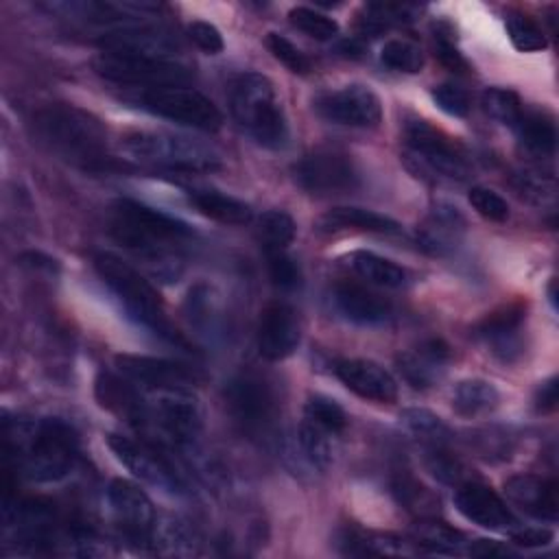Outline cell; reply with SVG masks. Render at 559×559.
Returning a JSON list of instances; mask_svg holds the SVG:
<instances>
[{"instance_id": "1", "label": "cell", "mask_w": 559, "mask_h": 559, "mask_svg": "<svg viewBox=\"0 0 559 559\" xmlns=\"http://www.w3.org/2000/svg\"><path fill=\"white\" fill-rule=\"evenodd\" d=\"M109 231L116 242L144 258L155 275L166 277L179 275L181 251L192 238V231L183 221L131 199L114 203Z\"/></svg>"}, {"instance_id": "2", "label": "cell", "mask_w": 559, "mask_h": 559, "mask_svg": "<svg viewBox=\"0 0 559 559\" xmlns=\"http://www.w3.org/2000/svg\"><path fill=\"white\" fill-rule=\"evenodd\" d=\"M35 131L52 153L83 170L114 166L103 122L76 105L55 103L44 107L35 116Z\"/></svg>"}, {"instance_id": "3", "label": "cell", "mask_w": 559, "mask_h": 559, "mask_svg": "<svg viewBox=\"0 0 559 559\" xmlns=\"http://www.w3.org/2000/svg\"><path fill=\"white\" fill-rule=\"evenodd\" d=\"M7 439L15 441L13 452L17 454L22 476L35 483L66 478L79 459V437L74 428L59 417L39 421L17 419L13 428L7 424Z\"/></svg>"}, {"instance_id": "4", "label": "cell", "mask_w": 559, "mask_h": 559, "mask_svg": "<svg viewBox=\"0 0 559 559\" xmlns=\"http://www.w3.org/2000/svg\"><path fill=\"white\" fill-rule=\"evenodd\" d=\"M94 269L100 275V280L109 286V290L120 299L129 317H133L138 323H142L157 336L166 338L168 343L188 347L183 334L166 317L159 293L138 269H133L129 262L109 251H100L94 255Z\"/></svg>"}, {"instance_id": "5", "label": "cell", "mask_w": 559, "mask_h": 559, "mask_svg": "<svg viewBox=\"0 0 559 559\" xmlns=\"http://www.w3.org/2000/svg\"><path fill=\"white\" fill-rule=\"evenodd\" d=\"M127 159L164 173H212L221 168L214 146L170 131H129L120 142Z\"/></svg>"}, {"instance_id": "6", "label": "cell", "mask_w": 559, "mask_h": 559, "mask_svg": "<svg viewBox=\"0 0 559 559\" xmlns=\"http://www.w3.org/2000/svg\"><path fill=\"white\" fill-rule=\"evenodd\" d=\"M231 114L238 127L264 148H284L288 142V122L284 107L269 76L245 72L231 83Z\"/></svg>"}, {"instance_id": "7", "label": "cell", "mask_w": 559, "mask_h": 559, "mask_svg": "<svg viewBox=\"0 0 559 559\" xmlns=\"http://www.w3.org/2000/svg\"><path fill=\"white\" fill-rule=\"evenodd\" d=\"M225 404L238 430L251 439L269 437L280 417V397L273 382L255 371H238L225 386Z\"/></svg>"}, {"instance_id": "8", "label": "cell", "mask_w": 559, "mask_h": 559, "mask_svg": "<svg viewBox=\"0 0 559 559\" xmlns=\"http://www.w3.org/2000/svg\"><path fill=\"white\" fill-rule=\"evenodd\" d=\"M406 164L417 177L465 181L472 173L463 148L426 120H411L404 127Z\"/></svg>"}, {"instance_id": "9", "label": "cell", "mask_w": 559, "mask_h": 559, "mask_svg": "<svg viewBox=\"0 0 559 559\" xmlns=\"http://www.w3.org/2000/svg\"><path fill=\"white\" fill-rule=\"evenodd\" d=\"M155 428L162 441L177 448L190 445L199 439L203 428L201 404L190 389H166L155 391L153 400L146 402V419L142 428Z\"/></svg>"}, {"instance_id": "10", "label": "cell", "mask_w": 559, "mask_h": 559, "mask_svg": "<svg viewBox=\"0 0 559 559\" xmlns=\"http://www.w3.org/2000/svg\"><path fill=\"white\" fill-rule=\"evenodd\" d=\"M138 103L146 111L190 129L218 131L223 127L221 109L207 96L186 85L142 90V94L138 96Z\"/></svg>"}, {"instance_id": "11", "label": "cell", "mask_w": 559, "mask_h": 559, "mask_svg": "<svg viewBox=\"0 0 559 559\" xmlns=\"http://www.w3.org/2000/svg\"><path fill=\"white\" fill-rule=\"evenodd\" d=\"M92 66L96 74H100L111 83L135 85L144 90L166 87V85H186L192 79V72L183 63L164 61V59L98 52Z\"/></svg>"}, {"instance_id": "12", "label": "cell", "mask_w": 559, "mask_h": 559, "mask_svg": "<svg viewBox=\"0 0 559 559\" xmlns=\"http://www.w3.org/2000/svg\"><path fill=\"white\" fill-rule=\"evenodd\" d=\"M301 190L317 197L343 194L358 186V170L352 157L338 148H314L293 166Z\"/></svg>"}, {"instance_id": "13", "label": "cell", "mask_w": 559, "mask_h": 559, "mask_svg": "<svg viewBox=\"0 0 559 559\" xmlns=\"http://www.w3.org/2000/svg\"><path fill=\"white\" fill-rule=\"evenodd\" d=\"M96 46L100 48V52L164 61H177L181 52V44L170 31L148 24H124L107 31L96 39Z\"/></svg>"}, {"instance_id": "14", "label": "cell", "mask_w": 559, "mask_h": 559, "mask_svg": "<svg viewBox=\"0 0 559 559\" xmlns=\"http://www.w3.org/2000/svg\"><path fill=\"white\" fill-rule=\"evenodd\" d=\"M314 109L330 122L356 129H373L382 120V103L378 94L360 83L323 92L317 96Z\"/></svg>"}, {"instance_id": "15", "label": "cell", "mask_w": 559, "mask_h": 559, "mask_svg": "<svg viewBox=\"0 0 559 559\" xmlns=\"http://www.w3.org/2000/svg\"><path fill=\"white\" fill-rule=\"evenodd\" d=\"M109 511L127 539L148 546L157 513L148 496L127 478H114L107 487Z\"/></svg>"}, {"instance_id": "16", "label": "cell", "mask_w": 559, "mask_h": 559, "mask_svg": "<svg viewBox=\"0 0 559 559\" xmlns=\"http://www.w3.org/2000/svg\"><path fill=\"white\" fill-rule=\"evenodd\" d=\"M107 445L114 452V456L142 483L170 493L181 491V480L175 474V469L148 443L135 441L118 432H109Z\"/></svg>"}, {"instance_id": "17", "label": "cell", "mask_w": 559, "mask_h": 559, "mask_svg": "<svg viewBox=\"0 0 559 559\" xmlns=\"http://www.w3.org/2000/svg\"><path fill=\"white\" fill-rule=\"evenodd\" d=\"M116 367L120 376L131 380L135 386H144L151 391L190 389L199 380L197 371L183 362L142 354H118Z\"/></svg>"}, {"instance_id": "18", "label": "cell", "mask_w": 559, "mask_h": 559, "mask_svg": "<svg viewBox=\"0 0 559 559\" xmlns=\"http://www.w3.org/2000/svg\"><path fill=\"white\" fill-rule=\"evenodd\" d=\"M526 312L522 301H511L489 312L476 328L474 334L489 347V352L502 362H515L524 354V325Z\"/></svg>"}, {"instance_id": "19", "label": "cell", "mask_w": 559, "mask_h": 559, "mask_svg": "<svg viewBox=\"0 0 559 559\" xmlns=\"http://www.w3.org/2000/svg\"><path fill=\"white\" fill-rule=\"evenodd\" d=\"M301 338L297 310L286 301H271L258 321V352L262 358L277 362L288 358Z\"/></svg>"}, {"instance_id": "20", "label": "cell", "mask_w": 559, "mask_h": 559, "mask_svg": "<svg viewBox=\"0 0 559 559\" xmlns=\"http://www.w3.org/2000/svg\"><path fill=\"white\" fill-rule=\"evenodd\" d=\"M454 507L465 520L489 531H513L518 526V518L507 502L480 480H469L456 487Z\"/></svg>"}, {"instance_id": "21", "label": "cell", "mask_w": 559, "mask_h": 559, "mask_svg": "<svg viewBox=\"0 0 559 559\" xmlns=\"http://www.w3.org/2000/svg\"><path fill=\"white\" fill-rule=\"evenodd\" d=\"M334 371H336V378L362 400L380 402V404H391L397 400L395 378L373 360L345 358L336 362Z\"/></svg>"}, {"instance_id": "22", "label": "cell", "mask_w": 559, "mask_h": 559, "mask_svg": "<svg viewBox=\"0 0 559 559\" xmlns=\"http://www.w3.org/2000/svg\"><path fill=\"white\" fill-rule=\"evenodd\" d=\"M507 498L524 513L555 522L559 518V489L552 478L537 474H518L504 483Z\"/></svg>"}, {"instance_id": "23", "label": "cell", "mask_w": 559, "mask_h": 559, "mask_svg": "<svg viewBox=\"0 0 559 559\" xmlns=\"http://www.w3.org/2000/svg\"><path fill=\"white\" fill-rule=\"evenodd\" d=\"M465 236V216L456 205L437 201L424 223L417 227V242L430 255H445L459 247Z\"/></svg>"}, {"instance_id": "24", "label": "cell", "mask_w": 559, "mask_h": 559, "mask_svg": "<svg viewBox=\"0 0 559 559\" xmlns=\"http://www.w3.org/2000/svg\"><path fill=\"white\" fill-rule=\"evenodd\" d=\"M332 301L336 310L356 325H380L393 314L391 304L358 282H338L332 290Z\"/></svg>"}, {"instance_id": "25", "label": "cell", "mask_w": 559, "mask_h": 559, "mask_svg": "<svg viewBox=\"0 0 559 559\" xmlns=\"http://www.w3.org/2000/svg\"><path fill=\"white\" fill-rule=\"evenodd\" d=\"M450 362V347L441 338H430L415 349L397 356V369L413 389H428L437 384Z\"/></svg>"}, {"instance_id": "26", "label": "cell", "mask_w": 559, "mask_h": 559, "mask_svg": "<svg viewBox=\"0 0 559 559\" xmlns=\"http://www.w3.org/2000/svg\"><path fill=\"white\" fill-rule=\"evenodd\" d=\"M94 393L103 408L124 417L138 430L142 428L146 419V402L140 397V391L131 380L124 376L100 373L94 382Z\"/></svg>"}, {"instance_id": "27", "label": "cell", "mask_w": 559, "mask_h": 559, "mask_svg": "<svg viewBox=\"0 0 559 559\" xmlns=\"http://www.w3.org/2000/svg\"><path fill=\"white\" fill-rule=\"evenodd\" d=\"M319 229L336 231H369V234H397L400 223L365 207H334L319 218Z\"/></svg>"}, {"instance_id": "28", "label": "cell", "mask_w": 559, "mask_h": 559, "mask_svg": "<svg viewBox=\"0 0 559 559\" xmlns=\"http://www.w3.org/2000/svg\"><path fill=\"white\" fill-rule=\"evenodd\" d=\"M148 546L159 555H177V557H190L201 552V542L197 531L179 520V518H157Z\"/></svg>"}, {"instance_id": "29", "label": "cell", "mask_w": 559, "mask_h": 559, "mask_svg": "<svg viewBox=\"0 0 559 559\" xmlns=\"http://www.w3.org/2000/svg\"><path fill=\"white\" fill-rule=\"evenodd\" d=\"M522 146L535 157H550L557 146L555 118L546 109H524L520 122L513 127Z\"/></svg>"}, {"instance_id": "30", "label": "cell", "mask_w": 559, "mask_h": 559, "mask_svg": "<svg viewBox=\"0 0 559 559\" xmlns=\"http://www.w3.org/2000/svg\"><path fill=\"white\" fill-rule=\"evenodd\" d=\"M190 203L207 218L225 223V225H247L253 216L251 207L229 194L218 190H190Z\"/></svg>"}, {"instance_id": "31", "label": "cell", "mask_w": 559, "mask_h": 559, "mask_svg": "<svg viewBox=\"0 0 559 559\" xmlns=\"http://www.w3.org/2000/svg\"><path fill=\"white\" fill-rule=\"evenodd\" d=\"M347 264L352 266V271L362 277L367 284H373V286H380V288H402L408 280L406 271L395 264L393 260L389 258H382L373 251H352L347 255Z\"/></svg>"}, {"instance_id": "32", "label": "cell", "mask_w": 559, "mask_h": 559, "mask_svg": "<svg viewBox=\"0 0 559 559\" xmlns=\"http://www.w3.org/2000/svg\"><path fill=\"white\" fill-rule=\"evenodd\" d=\"M500 402L498 389L483 378L461 380L452 391V408L461 417H480L491 413Z\"/></svg>"}, {"instance_id": "33", "label": "cell", "mask_w": 559, "mask_h": 559, "mask_svg": "<svg viewBox=\"0 0 559 559\" xmlns=\"http://www.w3.org/2000/svg\"><path fill=\"white\" fill-rule=\"evenodd\" d=\"M391 489H393V496L395 500L413 515H417L419 520L424 518H437L439 509H441V502H439V496L428 489L424 483H419L413 474L408 472H397L393 476V483H391Z\"/></svg>"}, {"instance_id": "34", "label": "cell", "mask_w": 559, "mask_h": 559, "mask_svg": "<svg viewBox=\"0 0 559 559\" xmlns=\"http://www.w3.org/2000/svg\"><path fill=\"white\" fill-rule=\"evenodd\" d=\"M415 544L419 550L432 555H461L467 548L463 533L443 522H437L435 518H424L417 522Z\"/></svg>"}, {"instance_id": "35", "label": "cell", "mask_w": 559, "mask_h": 559, "mask_svg": "<svg viewBox=\"0 0 559 559\" xmlns=\"http://www.w3.org/2000/svg\"><path fill=\"white\" fill-rule=\"evenodd\" d=\"M400 424L424 448L448 445V441L452 437V432L445 426V421L439 415H435L432 411H428V408H404L400 413Z\"/></svg>"}, {"instance_id": "36", "label": "cell", "mask_w": 559, "mask_h": 559, "mask_svg": "<svg viewBox=\"0 0 559 559\" xmlns=\"http://www.w3.org/2000/svg\"><path fill=\"white\" fill-rule=\"evenodd\" d=\"M258 240L264 253H280L286 251L288 245L295 240L297 227L288 212L284 210H269L258 218Z\"/></svg>"}, {"instance_id": "37", "label": "cell", "mask_w": 559, "mask_h": 559, "mask_svg": "<svg viewBox=\"0 0 559 559\" xmlns=\"http://www.w3.org/2000/svg\"><path fill=\"white\" fill-rule=\"evenodd\" d=\"M334 439L336 435L317 426L310 419H301L299 428H297V441L299 448L304 452V456L308 459V463L317 469H328L334 461Z\"/></svg>"}, {"instance_id": "38", "label": "cell", "mask_w": 559, "mask_h": 559, "mask_svg": "<svg viewBox=\"0 0 559 559\" xmlns=\"http://www.w3.org/2000/svg\"><path fill=\"white\" fill-rule=\"evenodd\" d=\"M426 469L443 485H452V487H461L469 480H478L469 465L459 459L456 454H452L445 445L439 448H426V456H424Z\"/></svg>"}, {"instance_id": "39", "label": "cell", "mask_w": 559, "mask_h": 559, "mask_svg": "<svg viewBox=\"0 0 559 559\" xmlns=\"http://www.w3.org/2000/svg\"><path fill=\"white\" fill-rule=\"evenodd\" d=\"M417 7L406 2H369L365 4V15L358 20L360 33L378 35L389 26L411 22Z\"/></svg>"}, {"instance_id": "40", "label": "cell", "mask_w": 559, "mask_h": 559, "mask_svg": "<svg viewBox=\"0 0 559 559\" xmlns=\"http://www.w3.org/2000/svg\"><path fill=\"white\" fill-rule=\"evenodd\" d=\"M380 61L395 72L415 74L424 68V52L415 41L404 37H393L384 41V46L380 48Z\"/></svg>"}, {"instance_id": "41", "label": "cell", "mask_w": 559, "mask_h": 559, "mask_svg": "<svg viewBox=\"0 0 559 559\" xmlns=\"http://www.w3.org/2000/svg\"><path fill=\"white\" fill-rule=\"evenodd\" d=\"M483 109L487 111V116H491L496 122L507 124V127H515L522 118V100L513 90H504V87H489L483 92Z\"/></svg>"}, {"instance_id": "42", "label": "cell", "mask_w": 559, "mask_h": 559, "mask_svg": "<svg viewBox=\"0 0 559 559\" xmlns=\"http://www.w3.org/2000/svg\"><path fill=\"white\" fill-rule=\"evenodd\" d=\"M288 20L297 31H301L308 37H314L319 41H328L338 35L336 20L319 9H312V7H304V4L293 7L288 11Z\"/></svg>"}, {"instance_id": "43", "label": "cell", "mask_w": 559, "mask_h": 559, "mask_svg": "<svg viewBox=\"0 0 559 559\" xmlns=\"http://www.w3.org/2000/svg\"><path fill=\"white\" fill-rule=\"evenodd\" d=\"M304 417L334 435H341L347 426V413L328 395H310L304 408Z\"/></svg>"}, {"instance_id": "44", "label": "cell", "mask_w": 559, "mask_h": 559, "mask_svg": "<svg viewBox=\"0 0 559 559\" xmlns=\"http://www.w3.org/2000/svg\"><path fill=\"white\" fill-rule=\"evenodd\" d=\"M507 33H509L513 48H518L520 52H537V50L546 48V35H544L542 26L526 15H509Z\"/></svg>"}, {"instance_id": "45", "label": "cell", "mask_w": 559, "mask_h": 559, "mask_svg": "<svg viewBox=\"0 0 559 559\" xmlns=\"http://www.w3.org/2000/svg\"><path fill=\"white\" fill-rule=\"evenodd\" d=\"M467 201L476 210V214L491 223H504L509 218V203L491 188L474 186L467 194Z\"/></svg>"}, {"instance_id": "46", "label": "cell", "mask_w": 559, "mask_h": 559, "mask_svg": "<svg viewBox=\"0 0 559 559\" xmlns=\"http://www.w3.org/2000/svg\"><path fill=\"white\" fill-rule=\"evenodd\" d=\"M266 48L290 72H295V74H308L310 72V59L290 39H286L284 35L269 33L266 35Z\"/></svg>"}, {"instance_id": "47", "label": "cell", "mask_w": 559, "mask_h": 559, "mask_svg": "<svg viewBox=\"0 0 559 559\" xmlns=\"http://www.w3.org/2000/svg\"><path fill=\"white\" fill-rule=\"evenodd\" d=\"M266 260H269V275L275 288L295 290L301 286V269L286 251L269 253Z\"/></svg>"}, {"instance_id": "48", "label": "cell", "mask_w": 559, "mask_h": 559, "mask_svg": "<svg viewBox=\"0 0 559 559\" xmlns=\"http://www.w3.org/2000/svg\"><path fill=\"white\" fill-rule=\"evenodd\" d=\"M430 96L435 100V105L445 111L448 116H454V118H465L469 114V107H472V100H469V94L454 85V83H441V85H435L430 90Z\"/></svg>"}, {"instance_id": "49", "label": "cell", "mask_w": 559, "mask_h": 559, "mask_svg": "<svg viewBox=\"0 0 559 559\" xmlns=\"http://www.w3.org/2000/svg\"><path fill=\"white\" fill-rule=\"evenodd\" d=\"M435 57L439 59V63L452 72H465L467 70V61L463 59V55L459 52L454 37H452V28L448 24H439L435 28Z\"/></svg>"}, {"instance_id": "50", "label": "cell", "mask_w": 559, "mask_h": 559, "mask_svg": "<svg viewBox=\"0 0 559 559\" xmlns=\"http://www.w3.org/2000/svg\"><path fill=\"white\" fill-rule=\"evenodd\" d=\"M467 445L485 459H507L511 452V439L496 430H474L467 437Z\"/></svg>"}, {"instance_id": "51", "label": "cell", "mask_w": 559, "mask_h": 559, "mask_svg": "<svg viewBox=\"0 0 559 559\" xmlns=\"http://www.w3.org/2000/svg\"><path fill=\"white\" fill-rule=\"evenodd\" d=\"M518 190L531 199L533 203H550L555 199V181L539 173H522L518 175Z\"/></svg>"}, {"instance_id": "52", "label": "cell", "mask_w": 559, "mask_h": 559, "mask_svg": "<svg viewBox=\"0 0 559 559\" xmlns=\"http://www.w3.org/2000/svg\"><path fill=\"white\" fill-rule=\"evenodd\" d=\"M188 35H190V39H192L203 52H207V55H218V52H223V48H225V41H223L221 31H218L214 24H210V22H203V20L190 22Z\"/></svg>"}, {"instance_id": "53", "label": "cell", "mask_w": 559, "mask_h": 559, "mask_svg": "<svg viewBox=\"0 0 559 559\" xmlns=\"http://www.w3.org/2000/svg\"><path fill=\"white\" fill-rule=\"evenodd\" d=\"M511 542L522 548H542L552 542V531L544 526H524V528H513L511 531Z\"/></svg>"}, {"instance_id": "54", "label": "cell", "mask_w": 559, "mask_h": 559, "mask_svg": "<svg viewBox=\"0 0 559 559\" xmlns=\"http://www.w3.org/2000/svg\"><path fill=\"white\" fill-rule=\"evenodd\" d=\"M557 400H559V393H557V378H548L544 380L537 391H535V408L539 413H552L557 408Z\"/></svg>"}, {"instance_id": "55", "label": "cell", "mask_w": 559, "mask_h": 559, "mask_svg": "<svg viewBox=\"0 0 559 559\" xmlns=\"http://www.w3.org/2000/svg\"><path fill=\"white\" fill-rule=\"evenodd\" d=\"M465 552L472 555V557H483V559L485 557H507L509 555V550L504 546H500L498 542H491V539H476V542L467 544Z\"/></svg>"}, {"instance_id": "56", "label": "cell", "mask_w": 559, "mask_h": 559, "mask_svg": "<svg viewBox=\"0 0 559 559\" xmlns=\"http://www.w3.org/2000/svg\"><path fill=\"white\" fill-rule=\"evenodd\" d=\"M555 288H557V282L552 280V282H550V286H548V299H550L552 308H557V293H555Z\"/></svg>"}]
</instances>
